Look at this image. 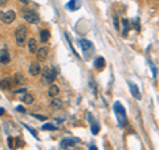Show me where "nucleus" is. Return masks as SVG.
Masks as SVG:
<instances>
[{
    "label": "nucleus",
    "mask_w": 159,
    "mask_h": 150,
    "mask_svg": "<svg viewBox=\"0 0 159 150\" xmlns=\"http://www.w3.org/2000/svg\"><path fill=\"white\" fill-rule=\"evenodd\" d=\"M57 127L54 126V125H52V123H45L43 126V130H56Z\"/></svg>",
    "instance_id": "obj_23"
},
{
    "label": "nucleus",
    "mask_w": 159,
    "mask_h": 150,
    "mask_svg": "<svg viewBox=\"0 0 159 150\" xmlns=\"http://www.w3.org/2000/svg\"><path fill=\"white\" fill-rule=\"evenodd\" d=\"M122 27H123V29H122V33H123V36H126V33H127V31H129V21L126 19L122 20Z\"/></svg>",
    "instance_id": "obj_22"
},
{
    "label": "nucleus",
    "mask_w": 159,
    "mask_h": 150,
    "mask_svg": "<svg viewBox=\"0 0 159 150\" xmlns=\"http://www.w3.org/2000/svg\"><path fill=\"white\" fill-rule=\"evenodd\" d=\"M25 90H27L25 88H21V89H17V90H15V93H24Z\"/></svg>",
    "instance_id": "obj_25"
},
{
    "label": "nucleus",
    "mask_w": 159,
    "mask_h": 150,
    "mask_svg": "<svg viewBox=\"0 0 159 150\" xmlns=\"http://www.w3.org/2000/svg\"><path fill=\"white\" fill-rule=\"evenodd\" d=\"M89 121H92V133L93 134H97L98 131H100V125H98V122H96V121H93V118H92V115H89Z\"/></svg>",
    "instance_id": "obj_18"
},
{
    "label": "nucleus",
    "mask_w": 159,
    "mask_h": 150,
    "mask_svg": "<svg viewBox=\"0 0 159 150\" xmlns=\"http://www.w3.org/2000/svg\"><path fill=\"white\" fill-rule=\"evenodd\" d=\"M20 1H21L23 4H28V3H29V0H20Z\"/></svg>",
    "instance_id": "obj_28"
},
{
    "label": "nucleus",
    "mask_w": 159,
    "mask_h": 150,
    "mask_svg": "<svg viewBox=\"0 0 159 150\" xmlns=\"http://www.w3.org/2000/svg\"><path fill=\"white\" fill-rule=\"evenodd\" d=\"M32 115H33V117H36L37 119H41V121H45V119L48 118L47 115H41V114H32Z\"/></svg>",
    "instance_id": "obj_24"
},
{
    "label": "nucleus",
    "mask_w": 159,
    "mask_h": 150,
    "mask_svg": "<svg viewBox=\"0 0 159 150\" xmlns=\"http://www.w3.org/2000/svg\"><path fill=\"white\" fill-rule=\"evenodd\" d=\"M15 17H16L15 12L13 11H7L3 15V17H1V21H3L4 24H11L12 21H15Z\"/></svg>",
    "instance_id": "obj_6"
},
{
    "label": "nucleus",
    "mask_w": 159,
    "mask_h": 150,
    "mask_svg": "<svg viewBox=\"0 0 159 150\" xmlns=\"http://www.w3.org/2000/svg\"><path fill=\"white\" fill-rule=\"evenodd\" d=\"M105 58L104 57H97L96 58V61H94V66H96V69L97 70H102L104 68H105Z\"/></svg>",
    "instance_id": "obj_10"
},
{
    "label": "nucleus",
    "mask_w": 159,
    "mask_h": 150,
    "mask_svg": "<svg viewBox=\"0 0 159 150\" xmlns=\"http://www.w3.org/2000/svg\"><path fill=\"white\" fill-rule=\"evenodd\" d=\"M7 1H8V0H0V7H1V5H4Z\"/></svg>",
    "instance_id": "obj_27"
},
{
    "label": "nucleus",
    "mask_w": 159,
    "mask_h": 150,
    "mask_svg": "<svg viewBox=\"0 0 159 150\" xmlns=\"http://www.w3.org/2000/svg\"><path fill=\"white\" fill-rule=\"evenodd\" d=\"M57 77V70L54 68H44L43 72H41V82L44 85H52L53 81L56 80Z\"/></svg>",
    "instance_id": "obj_1"
},
{
    "label": "nucleus",
    "mask_w": 159,
    "mask_h": 150,
    "mask_svg": "<svg viewBox=\"0 0 159 150\" xmlns=\"http://www.w3.org/2000/svg\"><path fill=\"white\" fill-rule=\"evenodd\" d=\"M114 110H115L117 115H118L119 125L125 126V125H126V112H125V108L119 104V102H115V104H114Z\"/></svg>",
    "instance_id": "obj_4"
},
{
    "label": "nucleus",
    "mask_w": 159,
    "mask_h": 150,
    "mask_svg": "<svg viewBox=\"0 0 159 150\" xmlns=\"http://www.w3.org/2000/svg\"><path fill=\"white\" fill-rule=\"evenodd\" d=\"M20 100L23 101L24 104H27V105H29V104H33V96L32 94H28V93H24L23 96H20Z\"/></svg>",
    "instance_id": "obj_14"
},
{
    "label": "nucleus",
    "mask_w": 159,
    "mask_h": 150,
    "mask_svg": "<svg viewBox=\"0 0 159 150\" xmlns=\"http://www.w3.org/2000/svg\"><path fill=\"white\" fill-rule=\"evenodd\" d=\"M41 73V66L37 62H32L29 65V74L31 76H37V74Z\"/></svg>",
    "instance_id": "obj_7"
},
{
    "label": "nucleus",
    "mask_w": 159,
    "mask_h": 150,
    "mask_svg": "<svg viewBox=\"0 0 159 150\" xmlns=\"http://www.w3.org/2000/svg\"><path fill=\"white\" fill-rule=\"evenodd\" d=\"M156 1H159V0H156Z\"/></svg>",
    "instance_id": "obj_32"
},
{
    "label": "nucleus",
    "mask_w": 159,
    "mask_h": 150,
    "mask_svg": "<svg viewBox=\"0 0 159 150\" xmlns=\"http://www.w3.org/2000/svg\"><path fill=\"white\" fill-rule=\"evenodd\" d=\"M89 150H97V147H96V146H90Z\"/></svg>",
    "instance_id": "obj_30"
},
{
    "label": "nucleus",
    "mask_w": 159,
    "mask_h": 150,
    "mask_svg": "<svg viewBox=\"0 0 159 150\" xmlns=\"http://www.w3.org/2000/svg\"><path fill=\"white\" fill-rule=\"evenodd\" d=\"M21 15H23L24 20H27L28 23L31 24H36L39 23V16H37V13H36L33 9H29V8H24V9H21Z\"/></svg>",
    "instance_id": "obj_3"
},
{
    "label": "nucleus",
    "mask_w": 159,
    "mask_h": 150,
    "mask_svg": "<svg viewBox=\"0 0 159 150\" xmlns=\"http://www.w3.org/2000/svg\"><path fill=\"white\" fill-rule=\"evenodd\" d=\"M129 85H130V92H131L133 96L135 97L137 100H141V93H139L138 86H137L135 84H133V82H129Z\"/></svg>",
    "instance_id": "obj_9"
},
{
    "label": "nucleus",
    "mask_w": 159,
    "mask_h": 150,
    "mask_svg": "<svg viewBox=\"0 0 159 150\" xmlns=\"http://www.w3.org/2000/svg\"><path fill=\"white\" fill-rule=\"evenodd\" d=\"M9 61H11V57H9L8 52L7 50H1V53H0V62L1 64H8Z\"/></svg>",
    "instance_id": "obj_15"
},
{
    "label": "nucleus",
    "mask_w": 159,
    "mask_h": 150,
    "mask_svg": "<svg viewBox=\"0 0 159 150\" xmlns=\"http://www.w3.org/2000/svg\"><path fill=\"white\" fill-rule=\"evenodd\" d=\"M11 86H12V80L9 78V77H5V78H3V80H0V88L1 89L8 90V89H11Z\"/></svg>",
    "instance_id": "obj_8"
},
{
    "label": "nucleus",
    "mask_w": 159,
    "mask_h": 150,
    "mask_svg": "<svg viewBox=\"0 0 159 150\" xmlns=\"http://www.w3.org/2000/svg\"><path fill=\"white\" fill-rule=\"evenodd\" d=\"M15 84L16 85H20V84H24V77L21 73H16L15 74Z\"/></svg>",
    "instance_id": "obj_21"
},
{
    "label": "nucleus",
    "mask_w": 159,
    "mask_h": 150,
    "mask_svg": "<svg viewBox=\"0 0 159 150\" xmlns=\"http://www.w3.org/2000/svg\"><path fill=\"white\" fill-rule=\"evenodd\" d=\"M52 108L53 109H61L62 108V101L61 100H58V98H53V101H52Z\"/></svg>",
    "instance_id": "obj_19"
},
{
    "label": "nucleus",
    "mask_w": 159,
    "mask_h": 150,
    "mask_svg": "<svg viewBox=\"0 0 159 150\" xmlns=\"http://www.w3.org/2000/svg\"><path fill=\"white\" fill-rule=\"evenodd\" d=\"M28 50L31 53L36 54V52H37V41H36L35 38H29V41H28Z\"/></svg>",
    "instance_id": "obj_12"
},
{
    "label": "nucleus",
    "mask_w": 159,
    "mask_h": 150,
    "mask_svg": "<svg viewBox=\"0 0 159 150\" xmlns=\"http://www.w3.org/2000/svg\"><path fill=\"white\" fill-rule=\"evenodd\" d=\"M4 114V109H0V115H3Z\"/></svg>",
    "instance_id": "obj_31"
},
{
    "label": "nucleus",
    "mask_w": 159,
    "mask_h": 150,
    "mask_svg": "<svg viewBox=\"0 0 159 150\" xmlns=\"http://www.w3.org/2000/svg\"><path fill=\"white\" fill-rule=\"evenodd\" d=\"M76 142H77V139H69V138H66V139H64V141L61 142V146L62 147L72 146V145H76Z\"/></svg>",
    "instance_id": "obj_20"
},
{
    "label": "nucleus",
    "mask_w": 159,
    "mask_h": 150,
    "mask_svg": "<svg viewBox=\"0 0 159 150\" xmlns=\"http://www.w3.org/2000/svg\"><path fill=\"white\" fill-rule=\"evenodd\" d=\"M8 145H9V147H11V149L13 147V146H12V138H11V137L8 138Z\"/></svg>",
    "instance_id": "obj_26"
},
{
    "label": "nucleus",
    "mask_w": 159,
    "mask_h": 150,
    "mask_svg": "<svg viewBox=\"0 0 159 150\" xmlns=\"http://www.w3.org/2000/svg\"><path fill=\"white\" fill-rule=\"evenodd\" d=\"M27 33L28 29L25 25H20L17 29L15 31V38H16V44L19 46H24L27 42Z\"/></svg>",
    "instance_id": "obj_2"
},
{
    "label": "nucleus",
    "mask_w": 159,
    "mask_h": 150,
    "mask_svg": "<svg viewBox=\"0 0 159 150\" xmlns=\"http://www.w3.org/2000/svg\"><path fill=\"white\" fill-rule=\"evenodd\" d=\"M48 53H49V49H48L47 46H41V48H39L37 52H36L37 60H39V61H45L47 57H48Z\"/></svg>",
    "instance_id": "obj_5"
},
{
    "label": "nucleus",
    "mask_w": 159,
    "mask_h": 150,
    "mask_svg": "<svg viewBox=\"0 0 159 150\" xmlns=\"http://www.w3.org/2000/svg\"><path fill=\"white\" fill-rule=\"evenodd\" d=\"M80 45H81V48L84 50H88V49H92V42L89 41V40H80Z\"/></svg>",
    "instance_id": "obj_17"
},
{
    "label": "nucleus",
    "mask_w": 159,
    "mask_h": 150,
    "mask_svg": "<svg viewBox=\"0 0 159 150\" xmlns=\"http://www.w3.org/2000/svg\"><path fill=\"white\" fill-rule=\"evenodd\" d=\"M58 93H60V89H58L57 85L52 84L51 86H49V89H48V94H49L52 98H56V97L58 96Z\"/></svg>",
    "instance_id": "obj_11"
},
{
    "label": "nucleus",
    "mask_w": 159,
    "mask_h": 150,
    "mask_svg": "<svg viewBox=\"0 0 159 150\" xmlns=\"http://www.w3.org/2000/svg\"><path fill=\"white\" fill-rule=\"evenodd\" d=\"M17 110H19V112H24V108H21V106H17Z\"/></svg>",
    "instance_id": "obj_29"
},
{
    "label": "nucleus",
    "mask_w": 159,
    "mask_h": 150,
    "mask_svg": "<svg viewBox=\"0 0 159 150\" xmlns=\"http://www.w3.org/2000/svg\"><path fill=\"white\" fill-rule=\"evenodd\" d=\"M66 7L69 8L70 11H76L77 8L81 7V1L80 0H70L69 3L66 4Z\"/></svg>",
    "instance_id": "obj_13"
},
{
    "label": "nucleus",
    "mask_w": 159,
    "mask_h": 150,
    "mask_svg": "<svg viewBox=\"0 0 159 150\" xmlns=\"http://www.w3.org/2000/svg\"><path fill=\"white\" fill-rule=\"evenodd\" d=\"M49 37H51V33H49L48 29H41L40 31V40H41V42H47Z\"/></svg>",
    "instance_id": "obj_16"
}]
</instances>
